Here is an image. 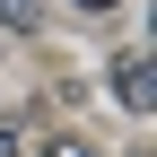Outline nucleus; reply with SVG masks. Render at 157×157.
Returning a JSON list of instances; mask_svg holds the SVG:
<instances>
[{
  "label": "nucleus",
  "mask_w": 157,
  "mask_h": 157,
  "mask_svg": "<svg viewBox=\"0 0 157 157\" xmlns=\"http://www.w3.org/2000/svg\"><path fill=\"white\" fill-rule=\"evenodd\" d=\"M52 157H96V148H87V140H52Z\"/></svg>",
  "instance_id": "obj_3"
},
{
  "label": "nucleus",
  "mask_w": 157,
  "mask_h": 157,
  "mask_svg": "<svg viewBox=\"0 0 157 157\" xmlns=\"http://www.w3.org/2000/svg\"><path fill=\"white\" fill-rule=\"evenodd\" d=\"M0 26H9V35H35V26H44V0H0Z\"/></svg>",
  "instance_id": "obj_2"
},
{
  "label": "nucleus",
  "mask_w": 157,
  "mask_h": 157,
  "mask_svg": "<svg viewBox=\"0 0 157 157\" xmlns=\"http://www.w3.org/2000/svg\"><path fill=\"white\" fill-rule=\"evenodd\" d=\"M148 87H157V61H148V52H122V61H113V96H122V113H148Z\"/></svg>",
  "instance_id": "obj_1"
},
{
  "label": "nucleus",
  "mask_w": 157,
  "mask_h": 157,
  "mask_svg": "<svg viewBox=\"0 0 157 157\" xmlns=\"http://www.w3.org/2000/svg\"><path fill=\"white\" fill-rule=\"evenodd\" d=\"M78 9H122V0H78Z\"/></svg>",
  "instance_id": "obj_4"
},
{
  "label": "nucleus",
  "mask_w": 157,
  "mask_h": 157,
  "mask_svg": "<svg viewBox=\"0 0 157 157\" xmlns=\"http://www.w3.org/2000/svg\"><path fill=\"white\" fill-rule=\"evenodd\" d=\"M0 157H17V140H9V131H0Z\"/></svg>",
  "instance_id": "obj_5"
}]
</instances>
